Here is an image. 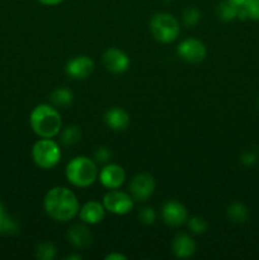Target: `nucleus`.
I'll return each instance as SVG.
<instances>
[{"mask_svg":"<svg viewBox=\"0 0 259 260\" xmlns=\"http://www.w3.org/2000/svg\"><path fill=\"white\" fill-rule=\"evenodd\" d=\"M32 159L41 169H51L60 161L61 150L53 140L41 139L33 145Z\"/></svg>","mask_w":259,"mask_h":260,"instance_id":"39448f33","label":"nucleus"},{"mask_svg":"<svg viewBox=\"0 0 259 260\" xmlns=\"http://www.w3.org/2000/svg\"><path fill=\"white\" fill-rule=\"evenodd\" d=\"M68 260H73V259H75V260H79V259H81V255H70V256H68V258H66Z\"/></svg>","mask_w":259,"mask_h":260,"instance_id":"2f4dec72","label":"nucleus"},{"mask_svg":"<svg viewBox=\"0 0 259 260\" xmlns=\"http://www.w3.org/2000/svg\"><path fill=\"white\" fill-rule=\"evenodd\" d=\"M61 142L65 146H73L81 140V131L78 126H68L61 132Z\"/></svg>","mask_w":259,"mask_h":260,"instance_id":"412c9836","label":"nucleus"},{"mask_svg":"<svg viewBox=\"0 0 259 260\" xmlns=\"http://www.w3.org/2000/svg\"><path fill=\"white\" fill-rule=\"evenodd\" d=\"M200 10L196 9V8H188L184 13H183V22L188 27H193V25L197 24L200 22Z\"/></svg>","mask_w":259,"mask_h":260,"instance_id":"b1692460","label":"nucleus"},{"mask_svg":"<svg viewBox=\"0 0 259 260\" xmlns=\"http://www.w3.org/2000/svg\"><path fill=\"white\" fill-rule=\"evenodd\" d=\"M50 101L55 108H68L74 101V94L68 88H57L51 93Z\"/></svg>","mask_w":259,"mask_h":260,"instance_id":"f3484780","label":"nucleus"},{"mask_svg":"<svg viewBox=\"0 0 259 260\" xmlns=\"http://www.w3.org/2000/svg\"><path fill=\"white\" fill-rule=\"evenodd\" d=\"M103 206L113 215H126L134 207V201L127 193L118 189H111L103 198Z\"/></svg>","mask_w":259,"mask_h":260,"instance_id":"423d86ee","label":"nucleus"},{"mask_svg":"<svg viewBox=\"0 0 259 260\" xmlns=\"http://www.w3.org/2000/svg\"><path fill=\"white\" fill-rule=\"evenodd\" d=\"M104 122L112 131H124L130 126V114L119 107H113L106 112Z\"/></svg>","mask_w":259,"mask_h":260,"instance_id":"4468645a","label":"nucleus"},{"mask_svg":"<svg viewBox=\"0 0 259 260\" xmlns=\"http://www.w3.org/2000/svg\"><path fill=\"white\" fill-rule=\"evenodd\" d=\"M126 179V173L121 165L108 164L99 173V182L108 189H118Z\"/></svg>","mask_w":259,"mask_h":260,"instance_id":"9b49d317","label":"nucleus"},{"mask_svg":"<svg viewBox=\"0 0 259 260\" xmlns=\"http://www.w3.org/2000/svg\"><path fill=\"white\" fill-rule=\"evenodd\" d=\"M37 2H40L41 4L43 5H56V4H60V3L63 2V0H37Z\"/></svg>","mask_w":259,"mask_h":260,"instance_id":"c756f323","label":"nucleus"},{"mask_svg":"<svg viewBox=\"0 0 259 260\" xmlns=\"http://www.w3.org/2000/svg\"><path fill=\"white\" fill-rule=\"evenodd\" d=\"M139 220L144 225H152L156 220V212L152 207H144L140 211Z\"/></svg>","mask_w":259,"mask_h":260,"instance_id":"393cba45","label":"nucleus"},{"mask_svg":"<svg viewBox=\"0 0 259 260\" xmlns=\"http://www.w3.org/2000/svg\"><path fill=\"white\" fill-rule=\"evenodd\" d=\"M238 10L239 7H236L234 3H231L230 0H223L220 4L217 5V17L221 20H225V22H230L234 20L235 18H238Z\"/></svg>","mask_w":259,"mask_h":260,"instance_id":"aec40b11","label":"nucleus"},{"mask_svg":"<svg viewBox=\"0 0 259 260\" xmlns=\"http://www.w3.org/2000/svg\"><path fill=\"white\" fill-rule=\"evenodd\" d=\"M155 190V180L152 175L147 173H140L136 174L131 180L130 184V192L134 200L144 202L147 198L151 197Z\"/></svg>","mask_w":259,"mask_h":260,"instance_id":"6e6552de","label":"nucleus"},{"mask_svg":"<svg viewBox=\"0 0 259 260\" xmlns=\"http://www.w3.org/2000/svg\"><path fill=\"white\" fill-rule=\"evenodd\" d=\"M188 228L190 229L192 233L203 234L206 231V229H207V222L202 217L193 216V217L188 218Z\"/></svg>","mask_w":259,"mask_h":260,"instance_id":"5701e85b","label":"nucleus"},{"mask_svg":"<svg viewBox=\"0 0 259 260\" xmlns=\"http://www.w3.org/2000/svg\"><path fill=\"white\" fill-rule=\"evenodd\" d=\"M178 55L180 58L189 63H198L201 61L205 60L206 55H207V50L202 41L197 40V38H187L183 40L182 42L178 45L177 47Z\"/></svg>","mask_w":259,"mask_h":260,"instance_id":"0eeeda50","label":"nucleus"},{"mask_svg":"<svg viewBox=\"0 0 259 260\" xmlns=\"http://www.w3.org/2000/svg\"><path fill=\"white\" fill-rule=\"evenodd\" d=\"M43 207L51 218L60 222L73 220L80 210L76 196L65 187H55L48 190L43 200Z\"/></svg>","mask_w":259,"mask_h":260,"instance_id":"f257e3e1","label":"nucleus"},{"mask_svg":"<svg viewBox=\"0 0 259 260\" xmlns=\"http://www.w3.org/2000/svg\"><path fill=\"white\" fill-rule=\"evenodd\" d=\"M230 2L234 3L236 7H244V5L246 4V2H248V0H230Z\"/></svg>","mask_w":259,"mask_h":260,"instance_id":"7c9ffc66","label":"nucleus"},{"mask_svg":"<svg viewBox=\"0 0 259 260\" xmlns=\"http://www.w3.org/2000/svg\"><path fill=\"white\" fill-rule=\"evenodd\" d=\"M106 260H126V256L122 255V254L114 253V254H109V255H107Z\"/></svg>","mask_w":259,"mask_h":260,"instance_id":"c85d7f7f","label":"nucleus"},{"mask_svg":"<svg viewBox=\"0 0 259 260\" xmlns=\"http://www.w3.org/2000/svg\"><path fill=\"white\" fill-rule=\"evenodd\" d=\"M29 123L36 135L42 139H52L61 131L62 122L55 107L40 104L30 113Z\"/></svg>","mask_w":259,"mask_h":260,"instance_id":"f03ea898","label":"nucleus"},{"mask_svg":"<svg viewBox=\"0 0 259 260\" xmlns=\"http://www.w3.org/2000/svg\"><path fill=\"white\" fill-rule=\"evenodd\" d=\"M173 253L177 258H189L196 253V243L187 234H178L173 241Z\"/></svg>","mask_w":259,"mask_h":260,"instance_id":"dca6fc26","label":"nucleus"},{"mask_svg":"<svg viewBox=\"0 0 259 260\" xmlns=\"http://www.w3.org/2000/svg\"><path fill=\"white\" fill-rule=\"evenodd\" d=\"M245 8L249 18L254 20H259V0H248Z\"/></svg>","mask_w":259,"mask_h":260,"instance_id":"bb28decb","label":"nucleus"},{"mask_svg":"<svg viewBox=\"0 0 259 260\" xmlns=\"http://www.w3.org/2000/svg\"><path fill=\"white\" fill-rule=\"evenodd\" d=\"M161 217L167 225L178 228L188 221L187 208L178 201L170 200L163 205Z\"/></svg>","mask_w":259,"mask_h":260,"instance_id":"1a4fd4ad","label":"nucleus"},{"mask_svg":"<svg viewBox=\"0 0 259 260\" xmlns=\"http://www.w3.org/2000/svg\"><path fill=\"white\" fill-rule=\"evenodd\" d=\"M78 215L86 225H96L102 222L106 216V208L103 203H99L98 201H89L79 210Z\"/></svg>","mask_w":259,"mask_h":260,"instance_id":"ddd939ff","label":"nucleus"},{"mask_svg":"<svg viewBox=\"0 0 259 260\" xmlns=\"http://www.w3.org/2000/svg\"><path fill=\"white\" fill-rule=\"evenodd\" d=\"M66 179L73 185L85 188L93 184L98 178V169L94 160L86 156L74 157L65 169Z\"/></svg>","mask_w":259,"mask_h":260,"instance_id":"7ed1b4c3","label":"nucleus"},{"mask_svg":"<svg viewBox=\"0 0 259 260\" xmlns=\"http://www.w3.org/2000/svg\"><path fill=\"white\" fill-rule=\"evenodd\" d=\"M226 215L230 218V221L235 223H243L248 220V208L240 202H234L226 210Z\"/></svg>","mask_w":259,"mask_h":260,"instance_id":"a211bd4d","label":"nucleus"},{"mask_svg":"<svg viewBox=\"0 0 259 260\" xmlns=\"http://www.w3.org/2000/svg\"><path fill=\"white\" fill-rule=\"evenodd\" d=\"M112 157V151L109 150V147L107 146H101L95 150L94 152V160L95 162H99V164H106L111 160Z\"/></svg>","mask_w":259,"mask_h":260,"instance_id":"a878e982","label":"nucleus"},{"mask_svg":"<svg viewBox=\"0 0 259 260\" xmlns=\"http://www.w3.org/2000/svg\"><path fill=\"white\" fill-rule=\"evenodd\" d=\"M68 238L71 245L78 249H84L90 245L91 233L83 223H75L68 230Z\"/></svg>","mask_w":259,"mask_h":260,"instance_id":"2eb2a0df","label":"nucleus"},{"mask_svg":"<svg viewBox=\"0 0 259 260\" xmlns=\"http://www.w3.org/2000/svg\"><path fill=\"white\" fill-rule=\"evenodd\" d=\"M56 256V248L50 241L41 243L36 248V258L40 260H52Z\"/></svg>","mask_w":259,"mask_h":260,"instance_id":"4be33fe9","label":"nucleus"},{"mask_svg":"<svg viewBox=\"0 0 259 260\" xmlns=\"http://www.w3.org/2000/svg\"><path fill=\"white\" fill-rule=\"evenodd\" d=\"M65 70L73 79H86L93 74L94 61L88 56H76L66 63Z\"/></svg>","mask_w":259,"mask_h":260,"instance_id":"f8f14e48","label":"nucleus"},{"mask_svg":"<svg viewBox=\"0 0 259 260\" xmlns=\"http://www.w3.org/2000/svg\"><path fill=\"white\" fill-rule=\"evenodd\" d=\"M258 107H259V99H258Z\"/></svg>","mask_w":259,"mask_h":260,"instance_id":"473e14b6","label":"nucleus"},{"mask_svg":"<svg viewBox=\"0 0 259 260\" xmlns=\"http://www.w3.org/2000/svg\"><path fill=\"white\" fill-rule=\"evenodd\" d=\"M102 60H103L104 68L113 74L124 73L130 66L128 56L116 47H111L104 51Z\"/></svg>","mask_w":259,"mask_h":260,"instance_id":"9d476101","label":"nucleus"},{"mask_svg":"<svg viewBox=\"0 0 259 260\" xmlns=\"http://www.w3.org/2000/svg\"><path fill=\"white\" fill-rule=\"evenodd\" d=\"M240 159H241V162H243V164L253 165L254 162L258 160V155L254 154V152H251V151H246L241 155Z\"/></svg>","mask_w":259,"mask_h":260,"instance_id":"cd10ccee","label":"nucleus"},{"mask_svg":"<svg viewBox=\"0 0 259 260\" xmlns=\"http://www.w3.org/2000/svg\"><path fill=\"white\" fill-rule=\"evenodd\" d=\"M18 233V225L12 217L7 213L5 211L4 205L0 201V235L3 234H8V235H12V234Z\"/></svg>","mask_w":259,"mask_h":260,"instance_id":"6ab92c4d","label":"nucleus"},{"mask_svg":"<svg viewBox=\"0 0 259 260\" xmlns=\"http://www.w3.org/2000/svg\"><path fill=\"white\" fill-rule=\"evenodd\" d=\"M150 30L156 41L161 43H170L178 38L180 25L178 20L169 13H156L150 20Z\"/></svg>","mask_w":259,"mask_h":260,"instance_id":"20e7f679","label":"nucleus"}]
</instances>
